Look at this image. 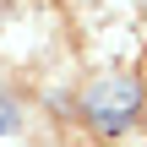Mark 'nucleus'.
Returning a JSON list of instances; mask_svg holds the SVG:
<instances>
[{"mask_svg":"<svg viewBox=\"0 0 147 147\" xmlns=\"http://www.w3.org/2000/svg\"><path fill=\"white\" fill-rule=\"evenodd\" d=\"M87 120L98 125V131H109V136H120L131 120H136V82L131 76H104V82H93L87 87Z\"/></svg>","mask_w":147,"mask_h":147,"instance_id":"nucleus-1","label":"nucleus"},{"mask_svg":"<svg viewBox=\"0 0 147 147\" xmlns=\"http://www.w3.org/2000/svg\"><path fill=\"white\" fill-rule=\"evenodd\" d=\"M11 125H16V109H11V104H5V98H0V136H5V131H11Z\"/></svg>","mask_w":147,"mask_h":147,"instance_id":"nucleus-2","label":"nucleus"}]
</instances>
